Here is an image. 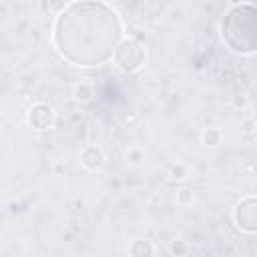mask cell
<instances>
[{
	"label": "cell",
	"instance_id": "obj_1",
	"mask_svg": "<svg viewBox=\"0 0 257 257\" xmlns=\"http://www.w3.org/2000/svg\"><path fill=\"white\" fill-rule=\"evenodd\" d=\"M124 26L118 12L100 0H74L56 14L50 30L54 50L78 68H96L112 60Z\"/></svg>",
	"mask_w": 257,
	"mask_h": 257
},
{
	"label": "cell",
	"instance_id": "obj_2",
	"mask_svg": "<svg viewBox=\"0 0 257 257\" xmlns=\"http://www.w3.org/2000/svg\"><path fill=\"white\" fill-rule=\"evenodd\" d=\"M219 36L237 56L257 54V6L249 2L231 6L219 22Z\"/></svg>",
	"mask_w": 257,
	"mask_h": 257
},
{
	"label": "cell",
	"instance_id": "obj_3",
	"mask_svg": "<svg viewBox=\"0 0 257 257\" xmlns=\"http://www.w3.org/2000/svg\"><path fill=\"white\" fill-rule=\"evenodd\" d=\"M147 62V48L139 38L124 36L114 54H112V64L122 72V74H137Z\"/></svg>",
	"mask_w": 257,
	"mask_h": 257
},
{
	"label": "cell",
	"instance_id": "obj_4",
	"mask_svg": "<svg viewBox=\"0 0 257 257\" xmlns=\"http://www.w3.org/2000/svg\"><path fill=\"white\" fill-rule=\"evenodd\" d=\"M231 221L237 231L245 235H257V195L241 197L233 205Z\"/></svg>",
	"mask_w": 257,
	"mask_h": 257
},
{
	"label": "cell",
	"instance_id": "obj_5",
	"mask_svg": "<svg viewBox=\"0 0 257 257\" xmlns=\"http://www.w3.org/2000/svg\"><path fill=\"white\" fill-rule=\"evenodd\" d=\"M56 122V110L50 102H44V100H38L34 102L28 110H26V124L32 128V131H50Z\"/></svg>",
	"mask_w": 257,
	"mask_h": 257
},
{
	"label": "cell",
	"instance_id": "obj_6",
	"mask_svg": "<svg viewBox=\"0 0 257 257\" xmlns=\"http://www.w3.org/2000/svg\"><path fill=\"white\" fill-rule=\"evenodd\" d=\"M104 161H106L104 151H102V147H98V145H88V147H84L82 153H80V165H82V169L88 171V173L100 171L102 165H104Z\"/></svg>",
	"mask_w": 257,
	"mask_h": 257
},
{
	"label": "cell",
	"instance_id": "obj_7",
	"mask_svg": "<svg viewBox=\"0 0 257 257\" xmlns=\"http://www.w3.org/2000/svg\"><path fill=\"white\" fill-rule=\"evenodd\" d=\"M72 98L78 102V104H88L92 98H94V86L90 82H76L72 86Z\"/></svg>",
	"mask_w": 257,
	"mask_h": 257
},
{
	"label": "cell",
	"instance_id": "obj_8",
	"mask_svg": "<svg viewBox=\"0 0 257 257\" xmlns=\"http://www.w3.org/2000/svg\"><path fill=\"white\" fill-rule=\"evenodd\" d=\"M223 131L221 128H217V126H209V128H205L203 133H201V143H203V147H207V149H215V147H219L221 143H223Z\"/></svg>",
	"mask_w": 257,
	"mask_h": 257
},
{
	"label": "cell",
	"instance_id": "obj_9",
	"mask_svg": "<svg viewBox=\"0 0 257 257\" xmlns=\"http://www.w3.org/2000/svg\"><path fill=\"white\" fill-rule=\"evenodd\" d=\"M157 251H155L153 243L147 241V239H137L128 245V255H133V257H151Z\"/></svg>",
	"mask_w": 257,
	"mask_h": 257
},
{
	"label": "cell",
	"instance_id": "obj_10",
	"mask_svg": "<svg viewBox=\"0 0 257 257\" xmlns=\"http://www.w3.org/2000/svg\"><path fill=\"white\" fill-rule=\"evenodd\" d=\"M189 173H191L189 167L185 163H181V161H177V163H173V165L167 167V177H169V181H175V183L187 181L189 179Z\"/></svg>",
	"mask_w": 257,
	"mask_h": 257
},
{
	"label": "cell",
	"instance_id": "obj_11",
	"mask_svg": "<svg viewBox=\"0 0 257 257\" xmlns=\"http://www.w3.org/2000/svg\"><path fill=\"white\" fill-rule=\"evenodd\" d=\"M175 201L179 207H191L195 203V191L189 189V187H181L175 195Z\"/></svg>",
	"mask_w": 257,
	"mask_h": 257
},
{
	"label": "cell",
	"instance_id": "obj_12",
	"mask_svg": "<svg viewBox=\"0 0 257 257\" xmlns=\"http://www.w3.org/2000/svg\"><path fill=\"white\" fill-rule=\"evenodd\" d=\"M167 251H169L171 255H177V257H181V255H187V253H189V245H187V241L175 239V241H169V247H167Z\"/></svg>",
	"mask_w": 257,
	"mask_h": 257
},
{
	"label": "cell",
	"instance_id": "obj_13",
	"mask_svg": "<svg viewBox=\"0 0 257 257\" xmlns=\"http://www.w3.org/2000/svg\"><path fill=\"white\" fill-rule=\"evenodd\" d=\"M126 163L128 165H141L143 161H145V153H143V149H139V147H131L128 151H126Z\"/></svg>",
	"mask_w": 257,
	"mask_h": 257
},
{
	"label": "cell",
	"instance_id": "obj_14",
	"mask_svg": "<svg viewBox=\"0 0 257 257\" xmlns=\"http://www.w3.org/2000/svg\"><path fill=\"white\" fill-rule=\"evenodd\" d=\"M68 4H70V0H48V2H46L48 10H50L52 14H60Z\"/></svg>",
	"mask_w": 257,
	"mask_h": 257
},
{
	"label": "cell",
	"instance_id": "obj_15",
	"mask_svg": "<svg viewBox=\"0 0 257 257\" xmlns=\"http://www.w3.org/2000/svg\"><path fill=\"white\" fill-rule=\"evenodd\" d=\"M241 131H243L245 135H253V133L257 131V120H255L253 116L243 118V120H241Z\"/></svg>",
	"mask_w": 257,
	"mask_h": 257
},
{
	"label": "cell",
	"instance_id": "obj_16",
	"mask_svg": "<svg viewBox=\"0 0 257 257\" xmlns=\"http://www.w3.org/2000/svg\"><path fill=\"white\" fill-rule=\"evenodd\" d=\"M231 104H233L235 108H245V106H247V94H235V96L231 98Z\"/></svg>",
	"mask_w": 257,
	"mask_h": 257
},
{
	"label": "cell",
	"instance_id": "obj_17",
	"mask_svg": "<svg viewBox=\"0 0 257 257\" xmlns=\"http://www.w3.org/2000/svg\"><path fill=\"white\" fill-rule=\"evenodd\" d=\"M245 2H247V0H229V4H231V6H237V4H245Z\"/></svg>",
	"mask_w": 257,
	"mask_h": 257
}]
</instances>
